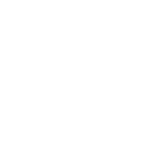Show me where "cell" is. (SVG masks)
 Segmentation results:
<instances>
[]
</instances>
